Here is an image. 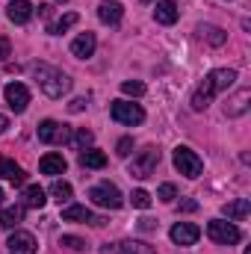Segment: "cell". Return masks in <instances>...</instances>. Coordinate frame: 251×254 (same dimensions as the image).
I'll return each mask as SVG.
<instances>
[{
  "mask_svg": "<svg viewBox=\"0 0 251 254\" xmlns=\"http://www.w3.org/2000/svg\"><path fill=\"white\" fill-rule=\"evenodd\" d=\"M157 198H160V201H166V204H172V201L178 198V190H175L172 184H163V187L157 190Z\"/></svg>",
  "mask_w": 251,
  "mask_h": 254,
  "instance_id": "obj_31",
  "label": "cell"
},
{
  "mask_svg": "<svg viewBox=\"0 0 251 254\" xmlns=\"http://www.w3.org/2000/svg\"><path fill=\"white\" fill-rule=\"evenodd\" d=\"M154 18H157V24H175L178 21V3L175 0H160L157 9H154Z\"/></svg>",
  "mask_w": 251,
  "mask_h": 254,
  "instance_id": "obj_18",
  "label": "cell"
},
{
  "mask_svg": "<svg viewBox=\"0 0 251 254\" xmlns=\"http://www.w3.org/2000/svg\"><path fill=\"white\" fill-rule=\"evenodd\" d=\"M21 198H24V207H33V210H42L45 201H48V198H45V190L36 187V184H33V187H24V195H21Z\"/></svg>",
  "mask_w": 251,
  "mask_h": 254,
  "instance_id": "obj_20",
  "label": "cell"
},
{
  "mask_svg": "<svg viewBox=\"0 0 251 254\" xmlns=\"http://www.w3.org/2000/svg\"><path fill=\"white\" fill-rule=\"evenodd\" d=\"M0 201H3V190H0Z\"/></svg>",
  "mask_w": 251,
  "mask_h": 254,
  "instance_id": "obj_38",
  "label": "cell"
},
{
  "mask_svg": "<svg viewBox=\"0 0 251 254\" xmlns=\"http://www.w3.org/2000/svg\"><path fill=\"white\" fill-rule=\"evenodd\" d=\"M110 116H113L119 125H130V127L145 122L142 107H139V104H130V101H116V104L110 107Z\"/></svg>",
  "mask_w": 251,
  "mask_h": 254,
  "instance_id": "obj_7",
  "label": "cell"
},
{
  "mask_svg": "<svg viewBox=\"0 0 251 254\" xmlns=\"http://www.w3.org/2000/svg\"><path fill=\"white\" fill-rule=\"evenodd\" d=\"M0 178H6V181H12V184H24L27 181V172L18 166V163H12V160H6V157H0Z\"/></svg>",
  "mask_w": 251,
  "mask_h": 254,
  "instance_id": "obj_16",
  "label": "cell"
},
{
  "mask_svg": "<svg viewBox=\"0 0 251 254\" xmlns=\"http://www.w3.org/2000/svg\"><path fill=\"white\" fill-rule=\"evenodd\" d=\"M249 213H251L249 198H237V201H228V204H225V216H228L231 222H243Z\"/></svg>",
  "mask_w": 251,
  "mask_h": 254,
  "instance_id": "obj_17",
  "label": "cell"
},
{
  "mask_svg": "<svg viewBox=\"0 0 251 254\" xmlns=\"http://www.w3.org/2000/svg\"><path fill=\"white\" fill-rule=\"evenodd\" d=\"M36 237L27 231H15L9 237V254H36Z\"/></svg>",
  "mask_w": 251,
  "mask_h": 254,
  "instance_id": "obj_11",
  "label": "cell"
},
{
  "mask_svg": "<svg viewBox=\"0 0 251 254\" xmlns=\"http://www.w3.org/2000/svg\"><path fill=\"white\" fill-rule=\"evenodd\" d=\"M130 201H133V207H139V210H148V207H151V195L145 190H136L130 195Z\"/></svg>",
  "mask_w": 251,
  "mask_h": 254,
  "instance_id": "obj_30",
  "label": "cell"
},
{
  "mask_svg": "<svg viewBox=\"0 0 251 254\" xmlns=\"http://www.w3.org/2000/svg\"><path fill=\"white\" fill-rule=\"evenodd\" d=\"M249 101H251V92L249 89H240L237 98L228 101V116H243V113L249 110Z\"/></svg>",
  "mask_w": 251,
  "mask_h": 254,
  "instance_id": "obj_23",
  "label": "cell"
},
{
  "mask_svg": "<svg viewBox=\"0 0 251 254\" xmlns=\"http://www.w3.org/2000/svg\"><path fill=\"white\" fill-rule=\"evenodd\" d=\"M68 142H74V148H80V151H86V145H92V130H86V127H80L77 133H71V139Z\"/></svg>",
  "mask_w": 251,
  "mask_h": 254,
  "instance_id": "obj_26",
  "label": "cell"
},
{
  "mask_svg": "<svg viewBox=\"0 0 251 254\" xmlns=\"http://www.w3.org/2000/svg\"><path fill=\"white\" fill-rule=\"evenodd\" d=\"M122 15H125V9H122V3H116V0H104V3L98 6V18H101L104 24H119Z\"/></svg>",
  "mask_w": 251,
  "mask_h": 254,
  "instance_id": "obj_15",
  "label": "cell"
},
{
  "mask_svg": "<svg viewBox=\"0 0 251 254\" xmlns=\"http://www.w3.org/2000/svg\"><path fill=\"white\" fill-rule=\"evenodd\" d=\"M178 207H181V213H195V210H198V201H192V198H184Z\"/></svg>",
  "mask_w": 251,
  "mask_h": 254,
  "instance_id": "obj_35",
  "label": "cell"
},
{
  "mask_svg": "<svg viewBox=\"0 0 251 254\" xmlns=\"http://www.w3.org/2000/svg\"><path fill=\"white\" fill-rule=\"evenodd\" d=\"M65 169H68V163H65L63 154H45L39 160V172L42 175H63Z\"/></svg>",
  "mask_w": 251,
  "mask_h": 254,
  "instance_id": "obj_14",
  "label": "cell"
},
{
  "mask_svg": "<svg viewBox=\"0 0 251 254\" xmlns=\"http://www.w3.org/2000/svg\"><path fill=\"white\" fill-rule=\"evenodd\" d=\"M175 169L181 172V175H187V178H198L201 175V169H204V163H201V157L192 151V148H175Z\"/></svg>",
  "mask_w": 251,
  "mask_h": 254,
  "instance_id": "obj_5",
  "label": "cell"
},
{
  "mask_svg": "<svg viewBox=\"0 0 251 254\" xmlns=\"http://www.w3.org/2000/svg\"><path fill=\"white\" fill-rule=\"evenodd\" d=\"M234 80H237V71H231V68H216V71H210L207 77H204V83L195 89V95H192V110H207L210 107V101L219 95V92H225V89H231L234 86Z\"/></svg>",
  "mask_w": 251,
  "mask_h": 254,
  "instance_id": "obj_1",
  "label": "cell"
},
{
  "mask_svg": "<svg viewBox=\"0 0 251 254\" xmlns=\"http://www.w3.org/2000/svg\"><path fill=\"white\" fill-rule=\"evenodd\" d=\"M6 127H9V119H6V116H0V133H3Z\"/></svg>",
  "mask_w": 251,
  "mask_h": 254,
  "instance_id": "obj_37",
  "label": "cell"
},
{
  "mask_svg": "<svg viewBox=\"0 0 251 254\" xmlns=\"http://www.w3.org/2000/svg\"><path fill=\"white\" fill-rule=\"evenodd\" d=\"M95 45H98L95 33H80V36L71 42V54H74L77 60H86V57H92V54H95Z\"/></svg>",
  "mask_w": 251,
  "mask_h": 254,
  "instance_id": "obj_12",
  "label": "cell"
},
{
  "mask_svg": "<svg viewBox=\"0 0 251 254\" xmlns=\"http://www.w3.org/2000/svg\"><path fill=\"white\" fill-rule=\"evenodd\" d=\"M198 237H201V228L192 225V222H178V225L172 228V243H175V246H195Z\"/></svg>",
  "mask_w": 251,
  "mask_h": 254,
  "instance_id": "obj_10",
  "label": "cell"
},
{
  "mask_svg": "<svg viewBox=\"0 0 251 254\" xmlns=\"http://www.w3.org/2000/svg\"><path fill=\"white\" fill-rule=\"evenodd\" d=\"M6 15H9L12 24H27V21L33 18V3H27V0H12L9 9H6Z\"/></svg>",
  "mask_w": 251,
  "mask_h": 254,
  "instance_id": "obj_13",
  "label": "cell"
},
{
  "mask_svg": "<svg viewBox=\"0 0 251 254\" xmlns=\"http://www.w3.org/2000/svg\"><path fill=\"white\" fill-rule=\"evenodd\" d=\"M63 222H92L95 225V216L89 213V207H80V204H71L63 210Z\"/></svg>",
  "mask_w": 251,
  "mask_h": 254,
  "instance_id": "obj_21",
  "label": "cell"
},
{
  "mask_svg": "<svg viewBox=\"0 0 251 254\" xmlns=\"http://www.w3.org/2000/svg\"><path fill=\"white\" fill-rule=\"evenodd\" d=\"M80 166H86V169H104L107 166V154L104 151H95V148L80 151Z\"/></svg>",
  "mask_w": 251,
  "mask_h": 254,
  "instance_id": "obj_22",
  "label": "cell"
},
{
  "mask_svg": "<svg viewBox=\"0 0 251 254\" xmlns=\"http://www.w3.org/2000/svg\"><path fill=\"white\" fill-rule=\"evenodd\" d=\"M157 163H160V151H157V148H145V151H139V154L133 157V163H130V175L139 178V181H145V178L154 175Z\"/></svg>",
  "mask_w": 251,
  "mask_h": 254,
  "instance_id": "obj_4",
  "label": "cell"
},
{
  "mask_svg": "<svg viewBox=\"0 0 251 254\" xmlns=\"http://www.w3.org/2000/svg\"><path fill=\"white\" fill-rule=\"evenodd\" d=\"M77 21H80V18H77V12H68V15H63L60 21H54V24L48 27V33H54V36H60V33H65V30H68V27H74Z\"/></svg>",
  "mask_w": 251,
  "mask_h": 254,
  "instance_id": "obj_24",
  "label": "cell"
},
{
  "mask_svg": "<svg viewBox=\"0 0 251 254\" xmlns=\"http://www.w3.org/2000/svg\"><path fill=\"white\" fill-rule=\"evenodd\" d=\"M207 237H210L216 246H234V243L243 240L240 228H237L234 222H222V219H213V222L207 225Z\"/></svg>",
  "mask_w": 251,
  "mask_h": 254,
  "instance_id": "obj_3",
  "label": "cell"
},
{
  "mask_svg": "<svg viewBox=\"0 0 251 254\" xmlns=\"http://www.w3.org/2000/svg\"><path fill=\"white\" fill-rule=\"evenodd\" d=\"M68 139H71V127L68 125H60L54 119H45L39 125V142H45V145H60V142H68Z\"/></svg>",
  "mask_w": 251,
  "mask_h": 254,
  "instance_id": "obj_8",
  "label": "cell"
},
{
  "mask_svg": "<svg viewBox=\"0 0 251 254\" xmlns=\"http://www.w3.org/2000/svg\"><path fill=\"white\" fill-rule=\"evenodd\" d=\"M122 92L130 95V98H139V95H145V83L142 80H125L122 83Z\"/></svg>",
  "mask_w": 251,
  "mask_h": 254,
  "instance_id": "obj_28",
  "label": "cell"
},
{
  "mask_svg": "<svg viewBox=\"0 0 251 254\" xmlns=\"http://www.w3.org/2000/svg\"><path fill=\"white\" fill-rule=\"evenodd\" d=\"M60 246L74 249V252H83V249H86V240H80V237H63V240H60Z\"/></svg>",
  "mask_w": 251,
  "mask_h": 254,
  "instance_id": "obj_32",
  "label": "cell"
},
{
  "mask_svg": "<svg viewBox=\"0 0 251 254\" xmlns=\"http://www.w3.org/2000/svg\"><path fill=\"white\" fill-rule=\"evenodd\" d=\"M9 54H12V42H9L6 36H0V63H3Z\"/></svg>",
  "mask_w": 251,
  "mask_h": 254,
  "instance_id": "obj_34",
  "label": "cell"
},
{
  "mask_svg": "<svg viewBox=\"0 0 251 254\" xmlns=\"http://www.w3.org/2000/svg\"><path fill=\"white\" fill-rule=\"evenodd\" d=\"M116 254H151V249L145 246V243H122Z\"/></svg>",
  "mask_w": 251,
  "mask_h": 254,
  "instance_id": "obj_27",
  "label": "cell"
},
{
  "mask_svg": "<svg viewBox=\"0 0 251 254\" xmlns=\"http://www.w3.org/2000/svg\"><path fill=\"white\" fill-rule=\"evenodd\" d=\"M33 77H36V83H39V89L48 95V98H63L68 95V89H71V80L65 77L60 68H54V65H33Z\"/></svg>",
  "mask_w": 251,
  "mask_h": 254,
  "instance_id": "obj_2",
  "label": "cell"
},
{
  "mask_svg": "<svg viewBox=\"0 0 251 254\" xmlns=\"http://www.w3.org/2000/svg\"><path fill=\"white\" fill-rule=\"evenodd\" d=\"M201 33H204V36H207V42H210V45H216V48H219V45H225V39H228V36H225V30H219V27H204Z\"/></svg>",
  "mask_w": 251,
  "mask_h": 254,
  "instance_id": "obj_29",
  "label": "cell"
},
{
  "mask_svg": "<svg viewBox=\"0 0 251 254\" xmlns=\"http://www.w3.org/2000/svg\"><path fill=\"white\" fill-rule=\"evenodd\" d=\"M83 107H86V98H77V101H71V104H68V110H71V113H80Z\"/></svg>",
  "mask_w": 251,
  "mask_h": 254,
  "instance_id": "obj_36",
  "label": "cell"
},
{
  "mask_svg": "<svg viewBox=\"0 0 251 254\" xmlns=\"http://www.w3.org/2000/svg\"><path fill=\"white\" fill-rule=\"evenodd\" d=\"M145 3H148V0H145Z\"/></svg>",
  "mask_w": 251,
  "mask_h": 254,
  "instance_id": "obj_40",
  "label": "cell"
},
{
  "mask_svg": "<svg viewBox=\"0 0 251 254\" xmlns=\"http://www.w3.org/2000/svg\"><path fill=\"white\" fill-rule=\"evenodd\" d=\"M130 151H133V139H122V142H119V148H116V154H119V157H130Z\"/></svg>",
  "mask_w": 251,
  "mask_h": 254,
  "instance_id": "obj_33",
  "label": "cell"
},
{
  "mask_svg": "<svg viewBox=\"0 0 251 254\" xmlns=\"http://www.w3.org/2000/svg\"><path fill=\"white\" fill-rule=\"evenodd\" d=\"M24 222V204H15V207H6L0 213V228H18Z\"/></svg>",
  "mask_w": 251,
  "mask_h": 254,
  "instance_id": "obj_19",
  "label": "cell"
},
{
  "mask_svg": "<svg viewBox=\"0 0 251 254\" xmlns=\"http://www.w3.org/2000/svg\"><path fill=\"white\" fill-rule=\"evenodd\" d=\"M60 3H65V0H60Z\"/></svg>",
  "mask_w": 251,
  "mask_h": 254,
  "instance_id": "obj_39",
  "label": "cell"
},
{
  "mask_svg": "<svg viewBox=\"0 0 251 254\" xmlns=\"http://www.w3.org/2000/svg\"><path fill=\"white\" fill-rule=\"evenodd\" d=\"M3 95H6V104H9L15 113H24L27 104H30V92H27L24 83H9V86L3 89Z\"/></svg>",
  "mask_w": 251,
  "mask_h": 254,
  "instance_id": "obj_9",
  "label": "cell"
},
{
  "mask_svg": "<svg viewBox=\"0 0 251 254\" xmlns=\"http://www.w3.org/2000/svg\"><path fill=\"white\" fill-rule=\"evenodd\" d=\"M51 195H54L60 204H65V201H71L74 190H71V184H65V181H54V184H51Z\"/></svg>",
  "mask_w": 251,
  "mask_h": 254,
  "instance_id": "obj_25",
  "label": "cell"
},
{
  "mask_svg": "<svg viewBox=\"0 0 251 254\" xmlns=\"http://www.w3.org/2000/svg\"><path fill=\"white\" fill-rule=\"evenodd\" d=\"M89 198H92L98 207H104V210H119V207L125 204L119 187H113V184H98V187H92V190H89Z\"/></svg>",
  "mask_w": 251,
  "mask_h": 254,
  "instance_id": "obj_6",
  "label": "cell"
}]
</instances>
